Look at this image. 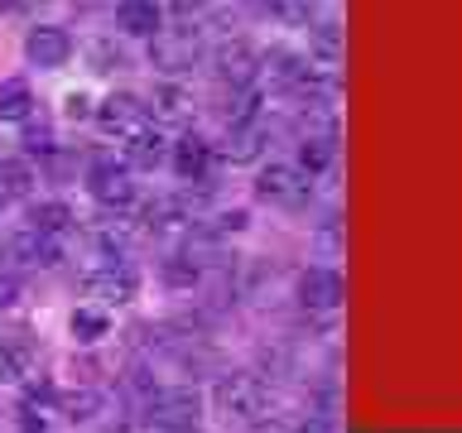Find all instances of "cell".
<instances>
[{
  "mask_svg": "<svg viewBox=\"0 0 462 433\" xmlns=\"http://www.w3.org/2000/svg\"><path fill=\"white\" fill-rule=\"evenodd\" d=\"M198 419V395L193 390H164V395L150 400V424H164V428H188Z\"/></svg>",
  "mask_w": 462,
  "mask_h": 433,
  "instance_id": "obj_4",
  "label": "cell"
},
{
  "mask_svg": "<svg viewBox=\"0 0 462 433\" xmlns=\"http://www.w3.org/2000/svg\"><path fill=\"white\" fill-rule=\"evenodd\" d=\"M29 106H34L29 82H20V78H5V82H0V121H24Z\"/></svg>",
  "mask_w": 462,
  "mask_h": 433,
  "instance_id": "obj_9",
  "label": "cell"
},
{
  "mask_svg": "<svg viewBox=\"0 0 462 433\" xmlns=\"http://www.w3.org/2000/svg\"><path fill=\"white\" fill-rule=\"evenodd\" d=\"M101 125L121 130V135L135 140L140 130H150V111H144L135 97H106V101H101Z\"/></svg>",
  "mask_w": 462,
  "mask_h": 433,
  "instance_id": "obj_5",
  "label": "cell"
},
{
  "mask_svg": "<svg viewBox=\"0 0 462 433\" xmlns=\"http://www.w3.org/2000/svg\"><path fill=\"white\" fill-rule=\"evenodd\" d=\"M212 404L226 424H265L270 419V390L260 375L251 371H236V375H222L212 390Z\"/></svg>",
  "mask_w": 462,
  "mask_h": 433,
  "instance_id": "obj_1",
  "label": "cell"
},
{
  "mask_svg": "<svg viewBox=\"0 0 462 433\" xmlns=\"http://www.w3.org/2000/svg\"><path fill=\"white\" fill-rule=\"evenodd\" d=\"M130 159H135V164H159V159H164V150H159V135H150V130H140L135 140H130Z\"/></svg>",
  "mask_w": 462,
  "mask_h": 433,
  "instance_id": "obj_13",
  "label": "cell"
},
{
  "mask_svg": "<svg viewBox=\"0 0 462 433\" xmlns=\"http://www.w3.org/2000/svg\"><path fill=\"white\" fill-rule=\"evenodd\" d=\"M63 410H68V419H92L97 395H92V390H82V395H68V400H63Z\"/></svg>",
  "mask_w": 462,
  "mask_h": 433,
  "instance_id": "obj_19",
  "label": "cell"
},
{
  "mask_svg": "<svg viewBox=\"0 0 462 433\" xmlns=\"http://www.w3.org/2000/svg\"><path fill=\"white\" fill-rule=\"evenodd\" d=\"M72 332H87V337L82 342H92L97 337V332H106V318H101V313H72Z\"/></svg>",
  "mask_w": 462,
  "mask_h": 433,
  "instance_id": "obj_18",
  "label": "cell"
},
{
  "mask_svg": "<svg viewBox=\"0 0 462 433\" xmlns=\"http://www.w3.org/2000/svg\"><path fill=\"white\" fill-rule=\"evenodd\" d=\"M226 154L231 159H251L255 154V130L251 125H236V135L226 140Z\"/></svg>",
  "mask_w": 462,
  "mask_h": 433,
  "instance_id": "obj_17",
  "label": "cell"
},
{
  "mask_svg": "<svg viewBox=\"0 0 462 433\" xmlns=\"http://www.w3.org/2000/svg\"><path fill=\"white\" fill-rule=\"evenodd\" d=\"M82 284H87V294H97L101 303H111V299L121 303V299L135 294V274H130V270H116V265H111V270H101V274L92 270Z\"/></svg>",
  "mask_w": 462,
  "mask_h": 433,
  "instance_id": "obj_8",
  "label": "cell"
},
{
  "mask_svg": "<svg viewBox=\"0 0 462 433\" xmlns=\"http://www.w3.org/2000/svg\"><path fill=\"white\" fill-rule=\"evenodd\" d=\"M63 226H68V207H63V202L34 207V231H63Z\"/></svg>",
  "mask_w": 462,
  "mask_h": 433,
  "instance_id": "obj_15",
  "label": "cell"
},
{
  "mask_svg": "<svg viewBox=\"0 0 462 433\" xmlns=\"http://www.w3.org/2000/svg\"><path fill=\"white\" fill-rule=\"evenodd\" d=\"M121 24L130 29V34H154V29H159V10H150V5H125V10H121Z\"/></svg>",
  "mask_w": 462,
  "mask_h": 433,
  "instance_id": "obj_12",
  "label": "cell"
},
{
  "mask_svg": "<svg viewBox=\"0 0 462 433\" xmlns=\"http://www.w3.org/2000/svg\"><path fill=\"white\" fill-rule=\"evenodd\" d=\"M202 164H208V144H202L198 135H193V140H183V144H179V173L188 179V173H198Z\"/></svg>",
  "mask_w": 462,
  "mask_h": 433,
  "instance_id": "obj_14",
  "label": "cell"
},
{
  "mask_svg": "<svg viewBox=\"0 0 462 433\" xmlns=\"http://www.w3.org/2000/svg\"><path fill=\"white\" fill-rule=\"evenodd\" d=\"M150 53H154V63H159V68H188V63L198 58V29H183V24L154 29Z\"/></svg>",
  "mask_w": 462,
  "mask_h": 433,
  "instance_id": "obj_3",
  "label": "cell"
},
{
  "mask_svg": "<svg viewBox=\"0 0 462 433\" xmlns=\"http://www.w3.org/2000/svg\"><path fill=\"white\" fill-rule=\"evenodd\" d=\"M183 92H179V87H159V92H154V115H169V121H179V115H183Z\"/></svg>",
  "mask_w": 462,
  "mask_h": 433,
  "instance_id": "obj_16",
  "label": "cell"
},
{
  "mask_svg": "<svg viewBox=\"0 0 462 433\" xmlns=\"http://www.w3.org/2000/svg\"><path fill=\"white\" fill-rule=\"evenodd\" d=\"M183 433H193V428H183Z\"/></svg>",
  "mask_w": 462,
  "mask_h": 433,
  "instance_id": "obj_22",
  "label": "cell"
},
{
  "mask_svg": "<svg viewBox=\"0 0 462 433\" xmlns=\"http://www.w3.org/2000/svg\"><path fill=\"white\" fill-rule=\"evenodd\" d=\"M328 159H332V150H328V140H309V144H303V164L323 169Z\"/></svg>",
  "mask_w": 462,
  "mask_h": 433,
  "instance_id": "obj_20",
  "label": "cell"
},
{
  "mask_svg": "<svg viewBox=\"0 0 462 433\" xmlns=\"http://www.w3.org/2000/svg\"><path fill=\"white\" fill-rule=\"evenodd\" d=\"M97 198H101V202H130V183H125V173H116V169H97Z\"/></svg>",
  "mask_w": 462,
  "mask_h": 433,
  "instance_id": "obj_11",
  "label": "cell"
},
{
  "mask_svg": "<svg viewBox=\"0 0 462 433\" xmlns=\"http://www.w3.org/2000/svg\"><path fill=\"white\" fill-rule=\"evenodd\" d=\"M24 193H29V169L5 159V164H0V207H10V202L24 198Z\"/></svg>",
  "mask_w": 462,
  "mask_h": 433,
  "instance_id": "obj_10",
  "label": "cell"
},
{
  "mask_svg": "<svg viewBox=\"0 0 462 433\" xmlns=\"http://www.w3.org/2000/svg\"><path fill=\"white\" fill-rule=\"evenodd\" d=\"M299 294H303V303H313V309H337L342 303V280L332 270H309L299 280Z\"/></svg>",
  "mask_w": 462,
  "mask_h": 433,
  "instance_id": "obj_7",
  "label": "cell"
},
{
  "mask_svg": "<svg viewBox=\"0 0 462 433\" xmlns=\"http://www.w3.org/2000/svg\"><path fill=\"white\" fill-rule=\"evenodd\" d=\"M255 193L270 202V207H303V202L313 198V179L294 164H270L265 173H260Z\"/></svg>",
  "mask_w": 462,
  "mask_h": 433,
  "instance_id": "obj_2",
  "label": "cell"
},
{
  "mask_svg": "<svg viewBox=\"0 0 462 433\" xmlns=\"http://www.w3.org/2000/svg\"><path fill=\"white\" fill-rule=\"evenodd\" d=\"M24 53H29V63H39V68H58L72 53V43H68V34L58 24H39L34 34H29Z\"/></svg>",
  "mask_w": 462,
  "mask_h": 433,
  "instance_id": "obj_6",
  "label": "cell"
},
{
  "mask_svg": "<svg viewBox=\"0 0 462 433\" xmlns=\"http://www.w3.org/2000/svg\"><path fill=\"white\" fill-rule=\"evenodd\" d=\"M5 381H14V356L0 346V385H5Z\"/></svg>",
  "mask_w": 462,
  "mask_h": 433,
  "instance_id": "obj_21",
  "label": "cell"
}]
</instances>
